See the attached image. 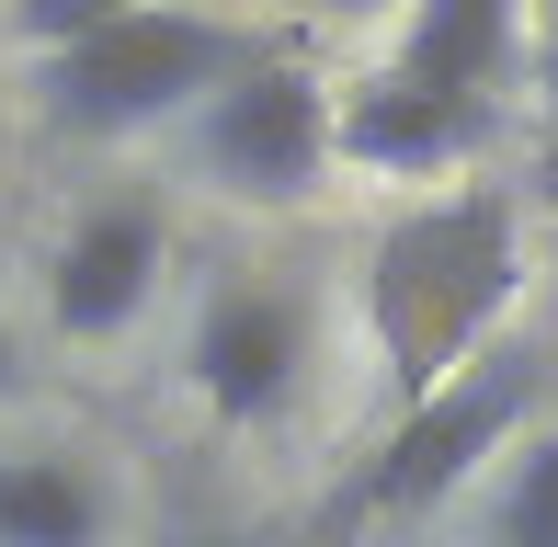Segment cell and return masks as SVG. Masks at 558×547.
<instances>
[{"mask_svg": "<svg viewBox=\"0 0 558 547\" xmlns=\"http://www.w3.org/2000/svg\"><path fill=\"white\" fill-rule=\"evenodd\" d=\"M183 377L194 400H206V422H228V434H263V422L296 411V388H308V308H296L286 285H217L206 319L183 331Z\"/></svg>", "mask_w": 558, "mask_h": 547, "instance_id": "5b68a950", "label": "cell"}, {"mask_svg": "<svg viewBox=\"0 0 558 547\" xmlns=\"http://www.w3.org/2000/svg\"><path fill=\"white\" fill-rule=\"evenodd\" d=\"M536 400H547V354H536V342H490V354H468L434 400H411V411L388 422L376 457H353V479L331 490L319 536H365V525H422V513H445L456 490H468L478 467L536 422Z\"/></svg>", "mask_w": 558, "mask_h": 547, "instance_id": "3957f363", "label": "cell"}, {"mask_svg": "<svg viewBox=\"0 0 558 547\" xmlns=\"http://www.w3.org/2000/svg\"><path fill=\"white\" fill-rule=\"evenodd\" d=\"M12 388H23V342L0 331V400H12Z\"/></svg>", "mask_w": 558, "mask_h": 547, "instance_id": "5bb4252c", "label": "cell"}, {"mask_svg": "<svg viewBox=\"0 0 558 547\" xmlns=\"http://www.w3.org/2000/svg\"><path fill=\"white\" fill-rule=\"evenodd\" d=\"M296 23H228V12H183V0H137V12H114L104 35L58 46V58H35V114L58 137H148V126H183L206 92H228L240 69L286 58Z\"/></svg>", "mask_w": 558, "mask_h": 547, "instance_id": "7a4b0ae2", "label": "cell"}, {"mask_svg": "<svg viewBox=\"0 0 558 547\" xmlns=\"http://www.w3.org/2000/svg\"><path fill=\"white\" fill-rule=\"evenodd\" d=\"M104 479L58 445H0V547H104Z\"/></svg>", "mask_w": 558, "mask_h": 547, "instance_id": "9c48e42d", "label": "cell"}, {"mask_svg": "<svg viewBox=\"0 0 558 547\" xmlns=\"http://www.w3.org/2000/svg\"><path fill=\"white\" fill-rule=\"evenodd\" d=\"M478 137H490V114L434 104V92L388 81V69H365L353 92H331V160H342V171H376V183L468 171V160H478Z\"/></svg>", "mask_w": 558, "mask_h": 547, "instance_id": "52a82bcc", "label": "cell"}, {"mask_svg": "<svg viewBox=\"0 0 558 547\" xmlns=\"http://www.w3.org/2000/svg\"><path fill=\"white\" fill-rule=\"evenodd\" d=\"M478 547H558V434L513 445L490 513H478Z\"/></svg>", "mask_w": 558, "mask_h": 547, "instance_id": "30bf717a", "label": "cell"}, {"mask_svg": "<svg viewBox=\"0 0 558 547\" xmlns=\"http://www.w3.org/2000/svg\"><path fill=\"white\" fill-rule=\"evenodd\" d=\"M388 81L490 114V92L524 81V0H411V23L388 46Z\"/></svg>", "mask_w": 558, "mask_h": 547, "instance_id": "ba28073f", "label": "cell"}, {"mask_svg": "<svg viewBox=\"0 0 558 547\" xmlns=\"http://www.w3.org/2000/svg\"><path fill=\"white\" fill-rule=\"evenodd\" d=\"M183 160L206 171L217 194H240V206H308L319 171H331V92L308 81V58H263L240 69L228 92H206V104L183 114Z\"/></svg>", "mask_w": 558, "mask_h": 547, "instance_id": "277c9868", "label": "cell"}, {"mask_svg": "<svg viewBox=\"0 0 558 547\" xmlns=\"http://www.w3.org/2000/svg\"><path fill=\"white\" fill-rule=\"evenodd\" d=\"M114 12H137V0H0V23H12V46H23V58H58V46L104 35Z\"/></svg>", "mask_w": 558, "mask_h": 547, "instance_id": "8fae6325", "label": "cell"}, {"mask_svg": "<svg viewBox=\"0 0 558 547\" xmlns=\"http://www.w3.org/2000/svg\"><path fill=\"white\" fill-rule=\"evenodd\" d=\"M536 206L558 217V114H547V137H536Z\"/></svg>", "mask_w": 558, "mask_h": 547, "instance_id": "4fadbf2b", "label": "cell"}, {"mask_svg": "<svg viewBox=\"0 0 558 547\" xmlns=\"http://www.w3.org/2000/svg\"><path fill=\"white\" fill-rule=\"evenodd\" d=\"M513 296H524V206L513 194L468 183V194L388 217L365 252V331H376V377H388V422L411 400H434L468 354H490Z\"/></svg>", "mask_w": 558, "mask_h": 547, "instance_id": "6da1fadb", "label": "cell"}, {"mask_svg": "<svg viewBox=\"0 0 558 547\" xmlns=\"http://www.w3.org/2000/svg\"><path fill=\"white\" fill-rule=\"evenodd\" d=\"M319 12H388V0H319Z\"/></svg>", "mask_w": 558, "mask_h": 547, "instance_id": "9a60e30c", "label": "cell"}, {"mask_svg": "<svg viewBox=\"0 0 558 547\" xmlns=\"http://www.w3.org/2000/svg\"><path fill=\"white\" fill-rule=\"evenodd\" d=\"M160 263H171L160 206H148V194H92V206L58 229V252H46V331L58 342L137 331L148 296H160Z\"/></svg>", "mask_w": 558, "mask_h": 547, "instance_id": "8992f818", "label": "cell"}, {"mask_svg": "<svg viewBox=\"0 0 558 547\" xmlns=\"http://www.w3.org/2000/svg\"><path fill=\"white\" fill-rule=\"evenodd\" d=\"M524 81L558 104V0H524Z\"/></svg>", "mask_w": 558, "mask_h": 547, "instance_id": "7c38bea8", "label": "cell"}]
</instances>
